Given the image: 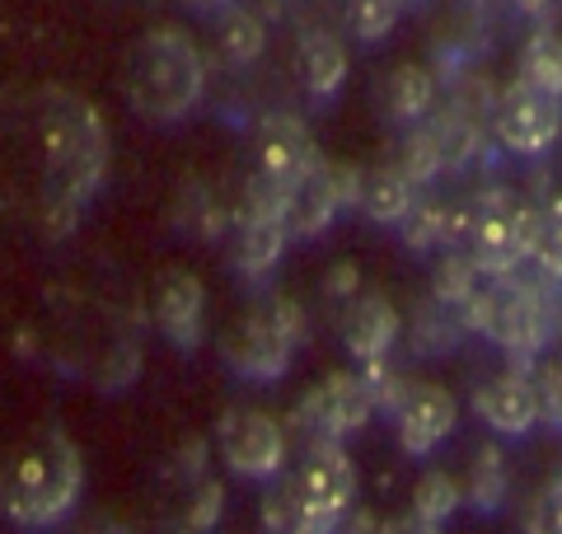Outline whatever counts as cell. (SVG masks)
Wrapping results in <instances>:
<instances>
[{"instance_id":"obj_1","label":"cell","mask_w":562,"mask_h":534,"mask_svg":"<svg viewBox=\"0 0 562 534\" xmlns=\"http://www.w3.org/2000/svg\"><path fill=\"white\" fill-rule=\"evenodd\" d=\"M85 488V459L76 441L43 426L0 455V521L14 530H52L66 521Z\"/></svg>"},{"instance_id":"obj_2","label":"cell","mask_w":562,"mask_h":534,"mask_svg":"<svg viewBox=\"0 0 562 534\" xmlns=\"http://www.w3.org/2000/svg\"><path fill=\"white\" fill-rule=\"evenodd\" d=\"M272 483V497L262 502L268 534H338L357 502V465L338 441H314L301 465Z\"/></svg>"},{"instance_id":"obj_3","label":"cell","mask_w":562,"mask_h":534,"mask_svg":"<svg viewBox=\"0 0 562 534\" xmlns=\"http://www.w3.org/2000/svg\"><path fill=\"white\" fill-rule=\"evenodd\" d=\"M43 151H47V202L70 225V216L94 198L103 159H109V141H103V122L85 99L47 89L43 94Z\"/></svg>"},{"instance_id":"obj_4","label":"cell","mask_w":562,"mask_h":534,"mask_svg":"<svg viewBox=\"0 0 562 534\" xmlns=\"http://www.w3.org/2000/svg\"><path fill=\"white\" fill-rule=\"evenodd\" d=\"M122 89L146 122H183L206 89L198 43L173 24L140 33L127 52V66H122Z\"/></svg>"},{"instance_id":"obj_5","label":"cell","mask_w":562,"mask_h":534,"mask_svg":"<svg viewBox=\"0 0 562 534\" xmlns=\"http://www.w3.org/2000/svg\"><path fill=\"white\" fill-rule=\"evenodd\" d=\"M469 254L473 267L487 277H512L516 267L535 254V207L520 198H487L469 221Z\"/></svg>"},{"instance_id":"obj_6","label":"cell","mask_w":562,"mask_h":534,"mask_svg":"<svg viewBox=\"0 0 562 534\" xmlns=\"http://www.w3.org/2000/svg\"><path fill=\"white\" fill-rule=\"evenodd\" d=\"M295 333H301L295 310L286 300H272V305L239 319V329L225 337V361H231V370L244 380H277L281 370L291 366Z\"/></svg>"},{"instance_id":"obj_7","label":"cell","mask_w":562,"mask_h":534,"mask_svg":"<svg viewBox=\"0 0 562 534\" xmlns=\"http://www.w3.org/2000/svg\"><path fill=\"white\" fill-rule=\"evenodd\" d=\"M216 445H221V465L235 478L272 483V478L286 474V432L262 408H239V413L225 418Z\"/></svg>"},{"instance_id":"obj_8","label":"cell","mask_w":562,"mask_h":534,"mask_svg":"<svg viewBox=\"0 0 562 534\" xmlns=\"http://www.w3.org/2000/svg\"><path fill=\"white\" fill-rule=\"evenodd\" d=\"M492 132L512 155H543L562 136V99L516 76L492 109Z\"/></svg>"},{"instance_id":"obj_9","label":"cell","mask_w":562,"mask_h":534,"mask_svg":"<svg viewBox=\"0 0 562 534\" xmlns=\"http://www.w3.org/2000/svg\"><path fill=\"white\" fill-rule=\"evenodd\" d=\"M454 418H460V403L446 385L436 380H417L408 385L403 394L394 399V432H398V445L408 455H431L450 432H454Z\"/></svg>"},{"instance_id":"obj_10","label":"cell","mask_w":562,"mask_h":534,"mask_svg":"<svg viewBox=\"0 0 562 534\" xmlns=\"http://www.w3.org/2000/svg\"><path fill=\"white\" fill-rule=\"evenodd\" d=\"M371 408H375L371 380L338 370V376L319 380V385H314L310 394H305L301 418L314 426V441H342V436L357 432L366 418H371Z\"/></svg>"},{"instance_id":"obj_11","label":"cell","mask_w":562,"mask_h":534,"mask_svg":"<svg viewBox=\"0 0 562 534\" xmlns=\"http://www.w3.org/2000/svg\"><path fill=\"white\" fill-rule=\"evenodd\" d=\"M314 146L301 132V122L277 118L268 122V132L258 141V174H254V207H272L281 192H286L295 178H301L314 165Z\"/></svg>"},{"instance_id":"obj_12","label":"cell","mask_w":562,"mask_h":534,"mask_svg":"<svg viewBox=\"0 0 562 534\" xmlns=\"http://www.w3.org/2000/svg\"><path fill=\"white\" fill-rule=\"evenodd\" d=\"M338 202H342L338 174H333L324 159H314V165H310L301 178H295V183L281 192V198H277L268 211H277V221L286 225L291 240H301V235H319V230L333 221Z\"/></svg>"},{"instance_id":"obj_13","label":"cell","mask_w":562,"mask_h":534,"mask_svg":"<svg viewBox=\"0 0 562 534\" xmlns=\"http://www.w3.org/2000/svg\"><path fill=\"white\" fill-rule=\"evenodd\" d=\"M473 324H479L492 343L512 347V352H525L539 343V310L535 300L525 291H512L506 281L497 277V287L473 296Z\"/></svg>"},{"instance_id":"obj_14","label":"cell","mask_w":562,"mask_h":534,"mask_svg":"<svg viewBox=\"0 0 562 534\" xmlns=\"http://www.w3.org/2000/svg\"><path fill=\"white\" fill-rule=\"evenodd\" d=\"M473 408H479V418L497 436H525L539 422L535 376H525V370H502V376H492L479 394H473Z\"/></svg>"},{"instance_id":"obj_15","label":"cell","mask_w":562,"mask_h":534,"mask_svg":"<svg viewBox=\"0 0 562 534\" xmlns=\"http://www.w3.org/2000/svg\"><path fill=\"white\" fill-rule=\"evenodd\" d=\"M202 310H206V291L183 267H173V272L155 281V324H160V333L173 347L202 343Z\"/></svg>"},{"instance_id":"obj_16","label":"cell","mask_w":562,"mask_h":534,"mask_svg":"<svg viewBox=\"0 0 562 534\" xmlns=\"http://www.w3.org/2000/svg\"><path fill=\"white\" fill-rule=\"evenodd\" d=\"M295 80L310 99H333L347 80V47L338 33H324V29H310L301 33L295 43Z\"/></svg>"},{"instance_id":"obj_17","label":"cell","mask_w":562,"mask_h":534,"mask_svg":"<svg viewBox=\"0 0 562 534\" xmlns=\"http://www.w3.org/2000/svg\"><path fill=\"white\" fill-rule=\"evenodd\" d=\"M398 337V314L384 296H361L342 319V343L357 361H380Z\"/></svg>"},{"instance_id":"obj_18","label":"cell","mask_w":562,"mask_h":534,"mask_svg":"<svg viewBox=\"0 0 562 534\" xmlns=\"http://www.w3.org/2000/svg\"><path fill=\"white\" fill-rule=\"evenodd\" d=\"M286 225L277 221V211L268 207H254L249 221L239 230V244H235V263L244 272H268V267L281 258V248H286Z\"/></svg>"},{"instance_id":"obj_19","label":"cell","mask_w":562,"mask_h":534,"mask_svg":"<svg viewBox=\"0 0 562 534\" xmlns=\"http://www.w3.org/2000/svg\"><path fill=\"white\" fill-rule=\"evenodd\" d=\"M357 202H361L366 216H375V221H403L417 207L413 202V174H403V169L366 174V183L357 188Z\"/></svg>"},{"instance_id":"obj_20","label":"cell","mask_w":562,"mask_h":534,"mask_svg":"<svg viewBox=\"0 0 562 534\" xmlns=\"http://www.w3.org/2000/svg\"><path fill=\"white\" fill-rule=\"evenodd\" d=\"M520 80H530L562 99V38L558 33H535L520 47Z\"/></svg>"},{"instance_id":"obj_21","label":"cell","mask_w":562,"mask_h":534,"mask_svg":"<svg viewBox=\"0 0 562 534\" xmlns=\"http://www.w3.org/2000/svg\"><path fill=\"white\" fill-rule=\"evenodd\" d=\"M221 14H225V20H221V57L231 62V66L258 62V52H262V24L254 20L249 10H239V5H225Z\"/></svg>"},{"instance_id":"obj_22","label":"cell","mask_w":562,"mask_h":534,"mask_svg":"<svg viewBox=\"0 0 562 534\" xmlns=\"http://www.w3.org/2000/svg\"><path fill=\"white\" fill-rule=\"evenodd\" d=\"M431 94H436V85L431 76L422 66H398L394 70V80H390V113L394 118H422L431 109Z\"/></svg>"},{"instance_id":"obj_23","label":"cell","mask_w":562,"mask_h":534,"mask_svg":"<svg viewBox=\"0 0 562 534\" xmlns=\"http://www.w3.org/2000/svg\"><path fill=\"white\" fill-rule=\"evenodd\" d=\"M408 0H347V29L361 43H380L384 33L398 24V14Z\"/></svg>"},{"instance_id":"obj_24","label":"cell","mask_w":562,"mask_h":534,"mask_svg":"<svg viewBox=\"0 0 562 534\" xmlns=\"http://www.w3.org/2000/svg\"><path fill=\"white\" fill-rule=\"evenodd\" d=\"M535 258L543 272L562 277V198L535 211Z\"/></svg>"},{"instance_id":"obj_25","label":"cell","mask_w":562,"mask_h":534,"mask_svg":"<svg viewBox=\"0 0 562 534\" xmlns=\"http://www.w3.org/2000/svg\"><path fill=\"white\" fill-rule=\"evenodd\" d=\"M460 507V483L454 478H446V474H427L417 483V521H427V525H441L446 515Z\"/></svg>"},{"instance_id":"obj_26","label":"cell","mask_w":562,"mask_h":534,"mask_svg":"<svg viewBox=\"0 0 562 534\" xmlns=\"http://www.w3.org/2000/svg\"><path fill=\"white\" fill-rule=\"evenodd\" d=\"M525 534H562V478H553L525 515Z\"/></svg>"},{"instance_id":"obj_27","label":"cell","mask_w":562,"mask_h":534,"mask_svg":"<svg viewBox=\"0 0 562 534\" xmlns=\"http://www.w3.org/2000/svg\"><path fill=\"white\" fill-rule=\"evenodd\" d=\"M535 394H539V422L562 426V366H543L539 370Z\"/></svg>"},{"instance_id":"obj_28","label":"cell","mask_w":562,"mask_h":534,"mask_svg":"<svg viewBox=\"0 0 562 534\" xmlns=\"http://www.w3.org/2000/svg\"><path fill=\"white\" fill-rule=\"evenodd\" d=\"M375 534H436V525H427V521H417V515H408V521H390V525L375 530Z\"/></svg>"},{"instance_id":"obj_29","label":"cell","mask_w":562,"mask_h":534,"mask_svg":"<svg viewBox=\"0 0 562 534\" xmlns=\"http://www.w3.org/2000/svg\"><path fill=\"white\" fill-rule=\"evenodd\" d=\"M173 5H183L188 14H221L225 5H235V0H173Z\"/></svg>"},{"instance_id":"obj_30","label":"cell","mask_w":562,"mask_h":534,"mask_svg":"<svg viewBox=\"0 0 562 534\" xmlns=\"http://www.w3.org/2000/svg\"><path fill=\"white\" fill-rule=\"evenodd\" d=\"M179 534H188V530H179Z\"/></svg>"}]
</instances>
